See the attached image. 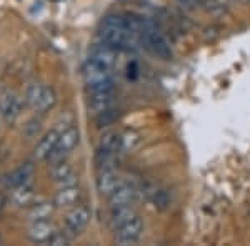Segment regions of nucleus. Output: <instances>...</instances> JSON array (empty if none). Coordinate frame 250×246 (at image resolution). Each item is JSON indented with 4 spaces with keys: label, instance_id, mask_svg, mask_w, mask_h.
Segmentation results:
<instances>
[{
    "label": "nucleus",
    "instance_id": "nucleus-1",
    "mask_svg": "<svg viewBox=\"0 0 250 246\" xmlns=\"http://www.w3.org/2000/svg\"><path fill=\"white\" fill-rule=\"evenodd\" d=\"M140 43L152 55H155L157 58L170 60L173 57V50L167 35L159 29V25H157L154 20H148V19L144 20V27L142 32H140Z\"/></svg>",
    "mask_w": 250,
    "mask_h": 246
},
{
    "label": "nucleus",
    "instance_id": "nucleus-2",
    "mask_svg": "<svg viewBox=\"0 0 250 246\" xmlns=\"http://www.w3.org/2000/svg\"><path fill=\"white\" fill-rule=\"evenodd\" d=\"M112 68L88 58L83 65V80L90 94L94 92L114 90V80H112Z\"/></svg>",
    "mask_w": 250,
    "mask_h": 246
},
{
    "label": "nucleus",
    "instance_id": "nucleus-3",
    "mask_svg": "<svg viewBox=\"0 0 250 246\" xmlns=\"http://www.w3.org/2000/svg\"><path fill=\"white\" fill-rule=\"evenodd\" d=\"M92 211L87 205H75L65 216V229L70 236H77L83 233L90 223Z\"/></svg>",
    "mask_w": 250,
    "mask_h": 246
},
{
    "label": "nucleus",
    "instance_id": "nucleus-4",
    "mask_svg": "<svg viewBox=\"0 0 250 246\" xmlns=\"http://www.w3.org/2000/svg\"><path fill=\"white\" fill-rule=\"evenodd\" d=\"M34 171H35L34 163L32 161H25V163H22L10 173H5L3 176H0V188L10 191V189L22 187L25 183H32Z\"/></svg>",
    "mask_w": 250,
    "mask_h": 246
},
{
    "label": "nucleus",
    "instance_id": "nucleus-5",
    "mask_svg": "<svg viewBox=\"0 0 250 246\" xmlns=\"http://www.w3.org/2000/svg\"><path fill=\"white\" fill-rule=\"evenodd\" d=\"M79 142H80L79 128L67 127L63 132H60L57 147H55V150L52 151L50 158H48L47 161H50V163H55V161H59V160H65L67 155H70V151L79 145Z\"/></svg>",
    "mask_w": 250,
    "mask_h": 246
},
{
    "label": "nucleus",
    "instance_id": "nucleus-6",
    "mask_svg": "<svg viewBox=\"0 0 250 246\" xmlns=\"http://www.w3.org/2000/svg\"><path fill=\"white\" fill-rule=\"evenodd\" d=\"M115 241L119 245H135L144 233V221L140 216H134L130 221L124 223L122 227L115 228Z\"/></svg>",
    "mask_w": 250,
    "mask_h": 246
},
{
    "label": "nucleus",
    "instance_id": "nucleus-7",
    "mask_svg": "<svg viewBox=\"0 0 250 246\" xmlns=\"http://www.w3.org/2000/svg\"><path fill=\"white\" fill-rule=\"evenodd\" d=\"M22 112V100L14 92H5L0 96V116L5 123H14Z\"/></svg>",
    "mask_w": 250,
    "mask_h": 246
},
{
    "label": "nucleus",
    "instance_id": "nucleus-8",
    "mask_svg": "<svg viewBox=\"0 0 250 246\" xmlns=\"http://www.w3.org/2000/svg\"><path fill=\"white\" fill-rule=\"evenodd\" d=\"M125 181L122 176L117 173L114 168H107V170H100L97 176V191L102 196H110L117 188H120Z\"/></svg>",
    "mask_w": 250,
    "mask_h": 246
},
{
    "label": "nucleus",
    "instance_id": "nucleus-9",
    "mask_svg": "<svg viewBox=\"0 0 250 246\" xmlns=\"http://www.w3.org/2000/svg\"><path fill=\"white\" fill-rule=\"evenodd\" d=\"M50 165H52L50 175H52V180H54L55 183L62 185V187H67V185H77L75 171L67 160H59V161L50 163Z\"/></svg>",
    "mask_w": 250,
    "mask_h": 246
},
{
    "label": "nucleus",
    "instance_id": "nucleus-10",
    "mask_svg": "<svg viewBox=\"0 0 250 246\" xmlns=\"http://www.w3.org/2000/svg\"><path fill=\"white\" fill-rule=\"evenodd\" d=\"M115 107V92L105 90V92H94L88 96V110H92L94 115H99L105 110Z\"/></svg>",
    "mask_w": 250,
    "mask_h": 246
},
{
    "label": "nucleus",
    "instance_id": "nucleus-11",
    "mask_svg": "<svg viewBox=\"0 0 250 246\" xmlns=\"http://www.w3.org/2000/svg\"><path fill=\"white\" fill-rule=\"evenodd\" d=\"M137 191L135 187L128 183H124L120 188H117L110 196H108V205L110 208H120V207H132L137 200Z\"/></svg>",
    "mask_w": 250,
    "mask_h": 246
},
{
    "label": "nucleus",
    "instance_id": "nucleus-12",
    "mask_svg": "<svg viewBox=\"0 0 250 246\" xmlns=\"http://www.w3.org/2000/svg\"><path fill=\"white\" fill-rule=\"evenodd\" d=\"M80 198H82V189L77 185H67L55 193L54 205L57 208H72L79 203Z\"/></svg>",
    "mask_w": 250,
    "mask_h": 246
},
{
    "label": "nucleus",
    "instance_id": "nucleus-13",
    "mask_svg": "<svg viewBox=\"0 0 250 246\" xmlns=\"http://www.w3.org/2000/svg\"><path fill=\"white\" fill-rule=\"evenodd\" d=\"M59 136H60V132H57V130H50L48 133H45V135L39 140V143L35 145L34 158L39 160V161H43V160L50 158L52 151H54L55 147H57Z\"/></svg>",
    "mask_w": 250,
    "mask_h": 246
},
{
    "label": "nucleus",
    "instance_id": "nucleus-14",
    "mask_svg": "<svg viewBox=\"0 0 250 246\" xmlns=\"http://www.w3.org/2000/svg\"><path fill=\"white\" fill-rule=\"evenodd\" d=\"M54 233H55V227L50 220H40V221H32L29 231H27V236L34 243H47Z\"/></svg>",
    "mask_w": 250,
    "mask_h": 246
},
{
    "label": "nucleus",
    "instance_id": "nucleus-15",
    "mask_svg": "<svg viewBox=\"0 0 250 246\" xmlns=\"http://www.w3.org/2000/svg\"><path fill=\"white\" fill-rule=\"evenodd\" d=\"M90 60L112 68L115 65V60H117V50L114 47L107 45V43H100V45H97L94 50L90 52Z\"/></svg>",
    "mask_w": 250,
    "mask_h": 246
},
{
    "label": "nucleus",
    "instance_id": "nucleus-16",
    "mask_svg": "<svg viewBox=\"0 0 250 246\" xmlns=\"http://www.w3.org/2000/svg\"><path fill=\"white\" fill-rule=\"evenodd\" d=\"M10 200L15 207H29V205L34 203L35 198V191L32 183H25L22 187H17L14 189H10Z\"/></svg>",
    "mask_w": 250,
    "mask_h": 246
},
{
    "label": "nucleus",
    "instance_id": "nucleus-17",
    "mask_svg": "<svg viewBox=\"0 0 250 246\" xmlns=\"http://www.w3.org/2000/svg\"><path fill=\"white\" fill-rule=\"evenodd\" d=\"M99 151L107 153H122V133L119 132H107L102 135L99 142Z\"/></svg>",
    "mask_w": 250,
    "mask_h": 246
},
{
    "label": "nucleus",
    "instance_id": "nucleus-18",
    "mask_svg": "<svg viewBox=\"0 0 250 246\" xmlns=\"http://www.w3.org/2000/svg\"><path fill=\"white\" fill-rule=\"evenodd\" d=\"M55 205L50 201H39V203H32V208L27 213V218L30 221H40V220H50L54 215Z\"/></svg>",
    "mask_w": 250,
    "mask_h": 246
},
{
    "label": "nucleus",
    "instance_id": "nucleus-19",
    "mask_svg": "<svg viewBox=\"0 0 250 246\" xmlns=\"http://www.w3.org/2000/svg\"><path fill=\"white\" fill-rule=\"evenodd\" d=\"M137 216L135 209L132 207H120V208H112L110 211V227L112 228H119L122 227L124 223H127V221H130L132 218Z\"/></svg>",
    "mask_w": 250,
    "mask_h": 246
},
{
    "label": "nucleus",
    "instance_id": "nucleus-20",
    "mask_svg": "<svg viewBox=\"0 0 250 246\" xmlns=\"http://www.w3.org/2000/svg\"><path fill=\"white\" fill-rule=\"evenodd\" d=\"M43 92H45V85H42L40 82H32L25 90V96H23V102L25 105H29L30 108H37V105L42 98Z\"/></svg>",
    "mask_w": 250,
    "mask_h": 246
},
{
    "label": "nucleus",
    "instance_id": "nucleus-21",
    "mask_svg": "<svg viewBox=\"0 0 250 246\" xmlns=\"http://www.w3.org/2000/svg\"><path fill=\"white\" fill-rule=\"evenodd\" d=\"M55 103H57V94H55V90L52 87H45V92H43V95H42V98H40L35 112L45 114V112H48L50 108L55 107Z\"/></svg>",
    "mask_w": 250,
    "mask_h": 246
},
{
    "label": "nucleus",
    "instance_id": "nucleus-22",
    "mask_svg": "<svg viewBox=\"0 0 250 246\" xmlns=\"http://www.w3.org/2000/svg\"><path fill=\"white\" fill-rule=\"evenodd\" d=\"M119 110L114 107V108H110V110H105V112H102V114H99V115H95V123H97V127H110V125H114L117 120H119Z\"/></svg>",
    "mask_w": 250,
    "mask_h": 246
},
{
    "label": "nucleus",
    "instance_id": "nucleus-23",
    "mask_svg": "<svg viewBox=\"0 0 250 246\" xmlns=\"http://www.w3.org/2000/svg\"><path fill=\"white\" fill-rule=\"evenodd\" d=\"M140 136L134 130H127L122 133V151H130L139 145Z\"/></svg>",
    "mask_w": 250,
    "mask_h": 246
},
{
    "label": "nucleus",
    "instance_id": "nucleus-24",
    "mask_svg": "<svg viewBox=\"0 0 250 246\" xmlns=\"http://www.w3.org/2000/svg\"><path fill=\"white\" fill-rule=\"evenodd\" d=\"M42 130V122L39 118H30L29 122L23 125V135L25 138H37V135Z\"/></svg>",
    "mask_w": 250,
    "mask_h": 246
},
{
    "label": "nucleus",
    "instance_id": "nucleus-25",
    "mask_svg": "<svg viewBox=\"0 0 250 246\" xmlns=\"http://www.w3.org/2000/svg\"><path fill=\"white\" fill-rule=\"evenodd\" d=\"M74 236H70L67 233V229H62V231H55L54 235L50 236V240L47 241L48 245H54V246H65L70 243V240Z\"/></svg>",
    "mask_w": 250,
    "mask_h": 246
},
{
    "label": "nucleus",
    "instance_id": "nucleus-26",
    "mask_svg": "<svg viewBox=\"0 0 250 246\" xmlns=\"http://www.w3.org/2000/svg\"><path fill=\"white\" fill-rule=\"evenodd\" d=\"M127 76H128V78H132V80H135L137 76H139V67H137L135 62H132L130 65L127 67Z\"/></svg>",
    "mask_w": 250,
    "mask_h": 246
},
{
    "label": "nucleus",
    "instance_id": "nucleus-27",
    "mask_svg": "<svg viewBox=\"0 0 250 246\" xmlns=\"http://www.w3.org/2000/svg\"><path fill=\"white\" fill-rule=\"evenodd\" d=\"M5 198H3L2 195H0V220H2V216H3V213H5Z\"/></svg>",
    "mask_w": 250,
    "mask_h": 246
}]
</instances>
